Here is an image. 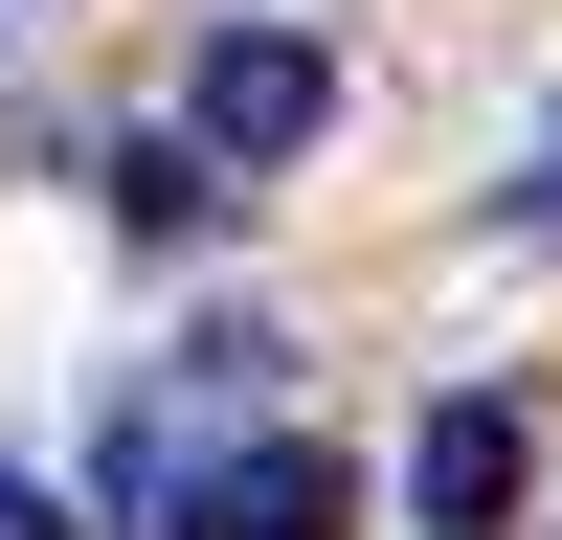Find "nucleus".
<instances>
[{"mask_svg":"<svg viewBox=\"0 0 562 540\" xmlns=\"http://www.w3.org/2000/svg\"><path fill=\"white\" fill-rule=\"evenodd\" d=\"M405 495H428V540H495V518H518V405H428Z\"/></svg>","mask_w":562,"mask_h":540,"instance_id":"7ed1b4c3","label":"nucleus"},{"mask_svg":"<svg viewBox=\"0 0 562 540\" xmlns=\"http://www.w3.org/2000/svg\"><path fill=\"white\" fill-rule=\"evenodd\" d=\"M540 158H562V135H540ZM540 203H562V180H540Z\"/></svg>","mask_w":562,"mask_h":540,"instance_id":"423d86ee","label":"nucleus"},{"mask_svg":"<svg viewBox=\"0 0 562 540\" xmlns=\"http://www.w3.org/2000/svg\"><path fill=\"white\" fill-rule=\"evenodd\" d=\"M180 540H338V450H315V428H248L203 495H180Z\"/></svg>","mask_w":562,"mask_h":540,"instance_id":"f03ea898","label":"nucleus"},{"mask_svg":"<svg viewBox=\"0 0 562 540\" xmlns=\"http://www.w3.org/2000/svg\"><path fill=\"white\" fill-rule=\"evenodd\" d=\"M0 540H68V495H23V473H0Z\"/></svg>","mask_w":562,"mask_h":540,"instance_id":"20e7f679","label":"nucleus"},{"mask_svg":"<svg viewBox=\"0 0 562 540\" xmlns=\"http://www.w3.org/2000/svg\"><path fill=\"white\" fill-rule=\"evenodd\" d=\"M23 23H45V0H0V45H23Z\"/></svg>","mask_w":562,"mask_h":540,"instance_id":"39448f33","label":"nucleus"},{"mask_svg":"<svg viewBox=\"0 0 562 540\" xmlns=\"http://www.w3.org/2000/svg\"><path fill=\"white\" fill-rule=\"evenodd\" d=\"M315 135H338V45H315V23H225L203 45V135H180V158H315Z\"/></svg>","mask_w":562,"mask_h":540,"instance_id":"f257e3e1","label":"nucleus"}]
</instances>
